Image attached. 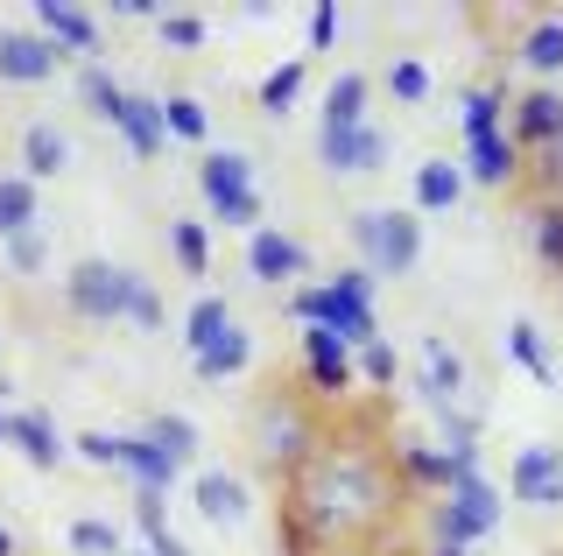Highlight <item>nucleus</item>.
<instances>
[{
    "mask_svg": "<svg viewBox=\"0 0 563 556\" xmlns=\"http://www.w3.org/2000/svg\"><path fill=\"white\" fill-rule=\"evenodd\" d=\"M70 155H78V142H70L57 120H29V127H22V177H29V184L64 177Z\"/></svg>",
    "mask_w": 563,
    "mask_h": 556,
    "instance_id": "4be33fe9",
    "label": "nucleus"
},
{
    "mask_svg": "<svg viewBox=\"0 0 563 556\" xmlns=\"http://www.w3.org/2000/svg\"><path fill=\"white\" fill-rule=\"evenodd\" d=\"M472 190V177H465V163H451V155H422L416 163V204L409 212L416 219H444V212H457V198Z\"/></svg>",
    "mask_w": 563,
    "mask_h": 556,
    "instance_id": "aec40b11",
    "label": "nucleus"
},
{
    "mask_svg": "<svg viewBox=\"0 0 563 556\" xmlns=\"http://www.w3.org/2000/svg\"><path fill=\"white\" fill-rule=\"evenodd\" d=\"M29 29L57 43V57L99 64V14L92 8H70V0H35V8H29Z\"/></svg>",
    "mask_w": 563,
    "mask_h": 556,
    "instance_id": "2eb2a0df",
    "label": "nucleus"
},
{
    "mask_svg": "<svg viewBox=\"0 0 563 556\" xmlns=\"http://www.w3.org/2000/svg\"><path fill=\"white\" fill-rule=\"evenodd\" d=\"M556 486H563V444H521L507 465V493L521 508H556Z\"/></svg>",
    "mask_w": 563,
    "mask_h": 556,
    "instance_id": "f3484780",
    "label": "nucleus"
},
{
    "mask_svg": "<svg viewBox=\"0 0 563 556\" xmlns=\"http://www.w3.org/2000/svg\"><path fill=\"white\" fill-rule=\"evenodd\" d=\"M296 353H303V394L317 409H331V402H345L352 388H360V353L339 338V332H324V324H310L303 338H296Z\"/></svg>",
    "mask_w": 563,
    "mask_h": 556,
    "instance_id": "6e6552de",
    "label": "nucleus"
},
{
    "mask_svg": "<svg viewBox=\"0 0 563 556\" xmlns=\"http://www.w3.org/2000/svg\"><path fill=\"white\" fill-rule=\"evenodd\" d=\"M507 134H515L521 155H542L563 142V85H528L507 107Z\"/></svg>",
    "mask_w": 563,
    "mask_h": 556,
    "instance_id": "4468645a",
    "label": "nucleus"
},
{
    "mask_svg": "<svg viewBox=\"0 0 563 556\" xmlns=\"http://www.w3.org/2000/svg\"><path fill=\"white\" fill-rule=\"evenodd\" d=\"M380 92L395 99V107H422V99L437 92V78H430V64H422V57H395L380 71Z\"/></svg>",
    "mask_w": 563,
    "mask_h": 556,
    "instance_id": "58836bf2",
    "label": "nucleus"
},
{
    "mask_svg": "<svg viewBox=\"0 0 563 556\" xmlns=\"http://www.w3.org/2000/svg\"><path fill=\"white\" fill-rule=\"evenodd\" d=\"M303 85H310V57H289V64H275V71L261 78L254 107L268 113V120H289V113H296V99H303Z\"/></svg>",
    "mask_w": 563,
    "mask_h": 556,
    "instance_id": "7c9ffc66",
    "label": "nucleus"
},
{
    "mask_svg": "<svg viewBox=\"0 0 563 556\" xmlns=\"http://www.w3.org/2000/svg\"><path fill=\"white\" fill-rule=\"evenodd\" d=\"M134 529H141V543H148V556H190V543L169 529V508L155 493H134Z\"/></svg>",
    "mask_w": 563,
    "mask_h": 556,
    "instance_id": "f704fd0d",
    "label": "nucleus"
},
{
    "mask_svg": "<svg viewBox=\"0 0 563 556\" xmlns=\"http://www.w3.org/2000/svg\"><path fill=\"white\" fill-rule=\"evenodd\" d=\"M0 556H22V535H14L8 521H0Z\"/></svg>",
    "mask_w": 563,
    "mask_h": 556,
    "instance_id": "8fccbe9b",
    "label": "nucleus"
},
{
    "mask_svg": "<svg viewBox=\"0 0 563 556\" xmlns=\"http://www.w3.org/2000/svg\"><path fill=\"white\" fill-rule=\"evenodd\" d=\"M521 184L536 190V204H563V142H556V148H542V155H528Z\"/></svg>",
    "mask_w": 563,
    "mask_h": 556,
    "instance_id": "79ce46f5",
    "label": "nucleus"
},
{
    "mask_svg": "<svg viewBox=\"0 0 563 556\" xmlns=\"http://www.w3.org/2000/svg\"><path fill=\"white\" fill-rule=\"evenodd\" d=\"M246 367H254V332H246V324H233L225 338H211L205 353L190 359V374H198V380H240Z\"/></svg>",
    "mask_w": 563,
    "mask_h": 556,
    "instance_id": "c756f323",
    "label": "nucleus"
},
{
    "mask_svg": "<svg viewBox=\"0 0 563 556\" xmlns=\"http://www.w3.org/2000/svg\"><path fill=\"white\" fill-rule=\"evenodd\" d=\"M155 36H163V49H169V57H198V49H205V36H211V22H205L198 8H163Z\"/></svg>",
    "mask_w": 563,
    "mask_h": 556,
    "instance_id": "ea45409f",
    "label": "nucleus"
},
{
    "mask_svg": "<svg viewBox=\"0 0 563 556\" xmlns=\"http://www.w3.org/2000/svg\"><path fill=\"white\" fill-rule=\"evenodd\" d=\"M70 458L106 465V472H128L134 493H155V500H169L176 479H184V465H176L169 451H155L141 430H78V437H70Z\"/></svg>",
    "mask_w": 563,
    "mask_h": 556,
    "instance_id": "7ed1b4c3",
    "label": "nucleus"
},
{
    "mask_svg": "<svg viewBox=\"0 0 563 556\" xmlns=\"http://www.w3.org/2000/svg\"><path fill=\"white\" fill-rule=\"evenodd\" d=\"M422 556H472V549H430V543H422Z\"/></svg>",
    "mask_w": 563,
    "mask_h": 556,
    "instance_id": "603ef678",
    "label": "nucleus"
},
{
    "mask_svg": "<svg viewBox=\"0 0 563 556\" xmlns=\"http://www.w3.org/2000/svg\"><path fill=\"white\" fill-rule=\"evenodd\" d=\"M374 556H422V549H416V543H401V535H395V543H380Z\"/></svg>",
    "mask_w": 563,
    "mask_h": 556,
    "instance_id": "3c124183",
    "label": "nucleus"
},
{
    "mask_svg": "<svg viewBox=\"0 0 563 556\" xmlns=\"http://www.w3.org/2000/svg\"><path fill=\"white\" fill-rule=\"evenodd\" d=\"M57 43L35 29H0V85H49L57 78Z\"/></svg>",
    "mask_w": 563,
    "mask_h": 556,
    "instance_id": "a211bd4d",
    "label": "nucleus"
},
{
    "mask_svg": "<svg viewBox=\"0 0 563 556\" xmlns=\"http://www.w3.org/2000/svg\"><path fill=\"white\" fill-rule=\"evenodd\" d=\"M324 437H331V423H324V409H317L303 388H282L275 380V388H261L254 409H246V451H254V465L275 486L289 472H303L317 451H324Z\"/></svg>",
    "mask_w": 563,
    "mask_h": 556,
    "instance_id": "f03ea898",
    "label": "nucleus"
},
{
    "mask_svg": "<svg viewBox=\"0 0 563 556\" xmlns=\"http://www.w3.org/2000/svg\"><path fill=\"white\" fill-rule=\"evenodd\" d=\"M387 465H395L401 493H409L416 508L451 493V458L437 451V437H409V430H395V437H387Z\"/></svg>",
    "mask_w": 563,
    "mask_h": 556,
    "instance_id": "9d476101",
    "label": "nucleus"
},
{
    "mask_svg": "<svg viewBox=\"0 0 563 556\" xmlns=\"http://www.w3.org/2000/svg\"><path fill=\"white\" fill-rule=\"evenodd\" d=\"M515 64H521L536 85H563V14H542V22L521 29Z\"/></svg>",
    "mask_w": 563,
    "mask_h": 556,
    "instance_id": "b1692460",
    "label": "nucleus"
},
{
    "mask_svg": "<svg viewBox=\"0 0 563 556\" xmlns=\"http://www.w3.org/2000/svg\"><path fill=\"white\" fill-rule=\"evenodd\" d=\"M190 508H198L211 529H240L246 514H254V493H246L240 472H225V465H211V472L190 479Z\"/></svg>",
    "mask_w": 563,
    "mask_h": 556,
    "instance_id": "6ab92c4d",
    "label": "nucleus"
},
{
    "mask_svg": "<svg viewBox=\"0 0 563 556\" xmlns=\"http://www.w3.org/2000/svg\"><path fill=\"white\" fill-rule=\"evenodd\" d=\"M0 451H14V409L0 402Z\"/></svg>",
    "mask_w": 563,
    "mask_h": 556,
    "instance_id": "09e8293b",
    "label": "nucleus"
},
{
    "mask_svg": "<svg viewBox=\"0 0 563 556\" xmlns=\"http://www.w3.org/2000/svg\"><path fill=\"white\" fill-rule=\"evenodd\" d=\"M120 324H134V332H163L169 324L163 289H155L141 268H128V260H120Z\"/></svg>",
    "mask_w": 563,
    "mask_h": 556,
    "instance_id": "c85d7f7f",
    "label": "nucleus"
},
{
    "mask_svg": "<svg viewBox=\"0 0 563 556\" xmlns=\"http://www.w3.org/2000/svg\"><path fill=\"white\" fill-rule=\"evenodd\" d=\"M141 437H148L155 451H169V458L176 465H190V458H198V423H190V415H176V409H163V415H148V423H141Z\"/></svg>",
    "mask_w": 563,
    "mask_h": 556,
    "instance_id": "c9c22d12",
    "label": "nucleus"
},
{
    "mask_svg": "<svg viewBox=\"0 0 563 556\" xmlns=\"http://www.w3.org/2000/svg\"><path fill=\"white\" fill-rule=\"evenodd\" d=\"M507 521V493L486 472L451 486L444 500H422V529H430V549H479L486 535H500Z\"/></svg>",
    "mask_w": 563,
    "mask_h": 556,
    "instance_id": "20e7f679",
    "label": "nucleus"
},
{
    "mask_svg": "<svg viewBox=\"0 0 563 556\" xmlns=\"http://www.w3.org/2000/svg\"><path fill=\"white\" fill-rule=\"evenodd\" d=\"M64 543L78 549V556H128V529H120V521H106V514H78L64 529Z\"/></svg>",
    "mask_w": 563,
    "mask_h": 556,
    "instance_id": "e433bc0d",
    "label": "nucleus"
},
{
    "mask_svg": "<svg viewBox=\"0 0 563 556\" xmlns=\"http://www.w3.org/2000/svg\"><path fill=\"white\" fill-rule=\"evenodd\" d=\"M78 99H85V113H92V120H113L120 99H128V85L106 71V64H78Z\"/></svg>",
    "mask_w": 563,
    "mask_h": 556,
    "instance_id": "a19ab883",
    "label": "nucleus"
},
{
    "mask_svg": "<svg viewBox=\"0 0 563 556\" xmlns=\"http://www.w3.org/2000/svg\"><path fill=\"white\" fill-rule=\"evenodd\" d=\"M360 380H366V388H395V380H401V353H395L387 338H374V345L360 353Z\"/></svg>",
    "mask_w": 563,
    "mask_h": 556,
    "instance_id": "37998d69",
    "label": "nucleus"
},
{
    "mask_svg": "<svg viewBox=\"0 0 563 556\" xmlns=\"http://www.w3.org/2000/svg\"><path fill=\"white\" fill-rule=\"evenodd\" d=\"M128 556H148V549H128Z\"/></svg>",
    "mask_w": 563,
    "mask_h": 556,
    "instance_id": "5fc2aeb1",
    "label": "nucleus"
},
{
    "mask_svg": "<svg viewBox=\"0 0 563 556\" xmlns=\"http://www.w3.org/2000/svg\"><path fill=\"white\" fill-rule=\"evenodd\" d=\"M416 394H422V409H430V415H444V409H465V402H472V367H465V353H457L444 332L422 338Z\"/></svg>",
    "mask_w": 563,
    "mask_h": 556,
    "instance_id": "1a4fd4ad",
    "label": "nucleus"
},
{
    "mask_svg": "<svg viewBox=\"0 0 563 556\" xmlns=\"http://www.w3.org/2000/svg\"><path fill=\"white\" fill-rule=\"evenodd\" d=\"M35 225H43V190H35L22 169H8V177H0V247L35 233Z\"/></svg>",
    "mask_w": 563,
    "mask_h": 556,
    "instance_id": "bb28decb",
    "label": "nucleus"
},
{
    "mask_svg": "<svg viewBox=\"0 0 563 556\" xmlns=\"http://www.w3.org/2000/svg\"><path fill=\"white\" fill-rule=\"evenodd\" d=\"M374 275L360 268V260H352V268H339L324 282V297H317V324H324V332H339L352 353H366V345L380 338V310H374Z\"/></svg>",
    "mask_w": 563,
    "mask_h": 556,
    "instance_id": "0eeeda50",
    "label": "nucleus"
},
{
    "mask_svg": "<svg viewBox=\"0 0 563 556\" xmlns=\"http://www.w3.org/2000/svg\"><path fill=\"white\" fill-rule=\"evenodd\" d=\"M401 493L395 465H387V437L374 430H331L324 451L303 465V472L282 479V535H303L317 549H352V556H374L380 543L401 535Z\"/></svg>",
    "mask_w": 563,
    "mask_h": 556,
    "instance_id": "f257e3e1",
    "label": "nucleus"
},
{
    "mask_svg": "<svg viewBox=\"0 0 563 556\" xmlns=\"http://www.w3.org/2000/svg\"><path fill=\"white\" fill-rule=\"evenodd\" d=\"M556 508H563V486H556Z\"/></svg>",
    "mask_w": 563,
    "mask_h": 556,
    "instance_id": "864d4df0",
    "label": "nucleus"
},
{
    "mask_svg": "<svg viewBox=\"0 0 563 556\" xmlns=\"http://www.w3.org/2000/svg\"><path fill=\"white\" fill-rule=\"evenodd\" d=\"M317 297H324V282H303V289H289V297H282V310H289L296 332H310V324H317Z\"/></svg>",
    "mask_w": 563,
    "mask_h": 556,
    "instance_id": "49530a36",
    "label": "nucleus"
},
{
    "mask_svg": "<svg viewBox=\"0 0 563 556\" xmlns=\"http://www.w3.org/2000/svg\"><path fill=\"white\" fill-rule=\"evenodd\" d=\"M163 127H169V142L205 148V142H211V107H205L198 92H169V99H163Z\"/></svg>",
    "mask_w": 563,
    "mask_h": 556,
    "instance_id": "72a5a7b5",
    "label": "nucleus"
},
{
    "mask_svg": "<svg viewBox=\"0 0 563 556\" xmlns=\"http://www.w3.org/2000/svg\"><path fill=\"white\" fill-rule=\"evenodd\" d=\"M528 169V155L515 148V134H486V142H465V177L479 190H515Z\"/></svg>",
    "mask_w": 563,
    "mask_h": 556,
    "instance_id": "412c9836",
    "label": "nucleus"
},
{
    "mask_svg": "<svg viewBox=\"0 0 563 556\" xmlns=\"http://www.w3.org/2000/svg\"><path fill=\"white\" fill-rule=\"evenodd\" d=\"M0 254H8V268H14V275H43V268H49V233H43V225H35V233L8 240V247H0Z\"/></svg>",
    "mask_w": 563,
    "mask_h": 556,
    "instance_id": "c03bdc74",
    "label": "nucleus"
},
{
    "mask_svg": "<svg viewBox=\"0 0 563 556\" xmlns=\"http://www.w3.org/2000/svg\"><path fill=\"white\" fill-rule=\"evenodd\" d=\"M331 43H339V8H331V0H317V8H310V49H303V57H324Z\"/></svg>",
    "mask_w": 563,
    "mask_h": 556,
    "instance_id": "a18cd8bd",
    "label": "nucleus"
},
{
    "mask_svg": "<svg viewBox=\"0 0 563 556\" xmlns=\"http://www.w3.org/2000/svg\"><path fill=\"white\" fill-rule=\"evenodd\" d=\"M163 240H169L176 275L205 282V275H211V233H205V225H198V219H169V225H163Z\"/></svg>",
    "mask_w": 563,
    "mask_h": 556,
    "instance_id": "2f4dec72",
    "label": "nucleus"
},
{
    "mask_svg": "<svg viewBox=\"0 0 563 556\" xmlns=\"http://www.w3.org/2000/svg\"><path fill=\"white\" fill-rule=\"evenodd\" d=\"M14 451H22L35 472H57V465L70 458V437L57 430L49 409H14Z\"/></svg>",
    "mask_w": 563,
    "mask_h": 556,
    "instance_id": "5701e85b",
    "label": "nucleus"
},
{
    "mask_svg": "<svg viewBox=\"0 0 563 556\" xmlns=\"http://www.w3.org/2000/svg\"><path fill=\"white\" fill-rule=\"evenodd\" d=\"M528 247L563 282V204H528Z\"/></svg>",
    "mask_w": 563,
    "mask_h": 556,
    "instance_id": "4c0bfd02",
    "label": "nucleus"
},
{
    "mask_svg": "<svg viewBox=\"0 0 563 556\" xmlns=\"http://www.w3.org/2000/svg\"><path fill=\"white\" fill-rule=\"evenodd\" d=\"M507 107H515V92H507L500 78H493V85H472V92L457 99V120H465V142L507 134Z\"/></svg>",
    "mask_w": 563,
    "mask_h": 556,
    "instance_id": "cd10ccee",
    "label": "nucleus"
},
{
    "mask_svg": "<svg viewBox=\"0 0 563 556\" xmlns=\"http://www.w3.org/2000/svg\"><path fill=\"white\" fill-rule=\"evenodd\" d=\"M233 324H240V318H233V303H225V297H198V303H190V318H184V353L198 359L205 345H211V338H225Z\"/></svg>",
    "mask_w": 563,
    "mask_h": 556,
    "instance_id": "473e14b6",
    "label": "nucleus"
},
{
    "mask_svg": "<svg viewBox=\"0 0 563 556\" xmlns=\"http://www.w3.org/2000/svg\"><path fill=\"white\" fill-rule=\"evenodd\" d=\"M64 310L78 324H120V260H78L64 275Z\"/></svg>",
    "mask_w": 563,
    "mask_h": 556,
    "instance_id": "ddd939ff",
    "label": "nucleus"
},
{
    "mask_svg": "<svg viewBox=\"0 0 563 556\" xmlns=\"http://www.w3.org/2000/svg\"><path fill=\"white\" fill-rule=\"evenodd\" d=\"M275 549L282 556H352V549H317V543H303V535H282V529H275Z\"/></svg>",
    "mask_w": 563,
    "mask_h": 556,
    "instance_id": "de8ad7c7",
    "label": "nucleus"
},
{
    "mask_svg": "<svg viewBox=\"0 0 563 556\" xmlns=\"http://www.w3.org/2000/svg\"><path fill=\"white\" fill-rule=\"evenodd\" d=\"M352 247L374 282H401L422 268V219L395 212V204H366V212H352Z\"/></svg>",
    "mask_w": 563,
    "mask_h": 556,
    "instance_id": "39448f33",
    "label": "nucleus"
},
{
    "mask_svg": "<svg viewBox=\"0 0 563 556\" xmlns=\"http://www.w3.org/2000/svg\"><path fill=\"white\" fill-rule=\"evenodd\" d=\"M198 190H205V212L233 233H261L268 225V198L254 184V155L246 148H211L198 163Z\"/></svg>",
    "mask_w": 563,
    "mask_h": 556,
    "instance_id": "423d86ee",
    "label": "nucleus"
},
{
    "mask_svg": "<svg viewBox=\"0 0 563 556\" xmlns=\"http://www.w3.org/2000/svg\"><path fill=\"white\" fill-rule=\"evenodd\" d=\"M246 275H254L261 289H303L310 275V247L296 233H282V225H261V233H246Z\"/></svg>",
    "mask_w": 563,
    "mask_h": 556,
    "instance_id": "9b49d317",
    "label": "nucleus"
},
{
    "mask_svg": "<svg viewBox=\"0 0 563 556\" xmlns=\"http://www.w3.org/2000/svg\"><path fill=\"white\" fill-rule=\"evenodd\" d=\"M507 359H515V367L536 380V388H563V374H556V353H550V338H542V324L536 318H515L507 324Z\"/></svg>",
    "mask_w": 563,
    "mask_h": 556,
    "instance_id": "a878e982",
    "label": "nucleus"
},
{
    "mask_svg": "<svg viewBox=\"0 0 563 556\" xmlns=\"http://www.w3.org/2000/svg\"><path fill=\"white\" fill-rule=\"evenodd\" d=\"M366 120H374V78L366 71H339L324 85V120H317V127H366Z\"/></svg>",
    "mask_w": 563,
    "mask_h": 556,
    "instance_id": "393cba45",
    "label": "nucleus"
},
{
    "mask_svg": "<svg viewBox=\"0 0 563 556\" xmlns=\"http://www.w3.org/2000/svg\"><path fill=\"white\" fill-rule=\"evenodd\" d=\"M387 127L380 120H366V127H317V163L331 169V177H374V169H387Z\"/></svg>",
    "mask_w": 563,
    "mask_h": 556,
    "instance_id": "f8f14e48",
    "label": "nucleus"
},
{
    "mask_svg": "<svg viewBox=\"0 0 563 556\" xmlns=\"http://www.w3.org/2000/svg\"><path fill=\"white\" fill-rule=\"evenodd\" d=\"M106 127L120 134V148H128L134 163H155V155L169 148V127H163V99H155V92H134V85H128V99H120V113L106 120Z\"/></svg>",
    "mask_w": 563,
    "mask_h": 556,
    "instance_id": "dca6fc26",
    "label": "nucleus"
}]
</instances>
